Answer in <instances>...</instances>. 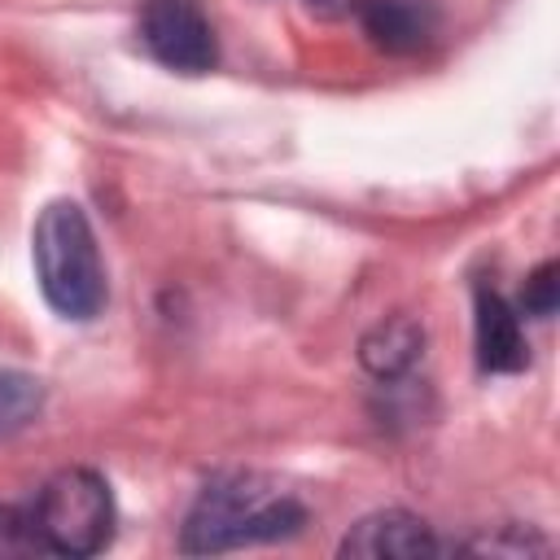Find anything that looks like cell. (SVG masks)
<instances>
[{
    "label": "cell",
    "instance_id": "1",
    "mask_svg": "<svg viewBox=\"0 0 560 560\" xmlns=\"http://www.w3.org/2000/svg\"><path fill=\"white\" fill-rule=\"evenodd\" d=\"M302 525H306V508L289 490H280L258 472H228L214 477L188 508V521L179 529V551L219 556L232 547L289 538Z\"/></svg>",
    "mask_w": 560,
    "mask_h": 560
},
{
    "label": "cell",
    "instance_id": "2",
    "mask_svg": "<svg viewBox=\"0 0 560 560\" xmlns=\"http://www.w3.org/2000/svg\"><path fill=\"white\" fill-rule=\"evenodd\" d=\"M31 258L44 302L61 319H96L105 306V262L79 201H48L31 232Z\"/></svg>",
    "mask_w": 560,
    "mask_h": 560
},
{
    "label": "cell",
    "instance_id": "3",
    "mask_svg": "<svg viewBox=\"0 0 560 560\" xmlns=\"http://www.w3.org/2000/svg\"><path fill=\"white\" fill-rule=\"evenodd\" d=\"M35 534L48 556H96L114 534V494L109 481L92 468H61L44 481L31 508Z\"/></svg>",
    "mask_w": 560,
    "mask_h": 560
},
{
    "label": "cell",
    "instance_id": "4",
    "mask_svg": "<svg viewBox=\"0 0 560 560\" xmlns=\"http://www.w3.org/2000/svg\"><path fill=\"white\" fill-rule=\"evenodd\" d=\"M140 39L153 61L179 74H206L219 61V44L210 18L197 0H144L140 9Z\"/></svg>",
    "mask_w": 560,
    "mask_h": 560
},
{
    "label": "cell",
    "instance_id": "5",
    "mask_svg": "<svg viewBox=\"0 0 560 560\" xmlns=\"http://www.w3.org/2000/svg\"><path fill=\"white\" fill-rule=\"evenodd\" d=\"M442 542L433 538V529L402 508H385L372 512L363 521L350 525V534L341 538L337 556H363V560H416V556H438Z\"/></svg>",
    "mask_w": 560,
    "mask_h": 560
},
{
    "label": "cell",
    "instance_id": "6",
    "mask_svg": "<svg viewBox=\"0 0 560 560\" xmlns=\"http://www.w3.org/2000/svg\"><path fill=\"white\" fill-rule=\"evenodd\" d=\"M472 337H477V363H481V372H494L499 376V372H521L529 363L521 315L490 284H477V293H472Z\"/></svg>",
    "mask_w": 560,
    "mask_h": 560
},
{
    "label": "cell",
    "instance_id": "7",
    "mask_svg": "<svg viewBox=\"0 0 560 560\" xmlns=\"http://www.w3.org/2000/svg\"><path fill=\"white\" fill-rule=\"evenodd\" d=\"M354 13L368 31V39L394 57L420 52L438 26L429 0H354Z\"/></svg>",
    "mask_w": 560,
    "mask_h": 560
},
{
    "label": "cell",
    "instance_id": "8",
    "mask_svg": "<svg viewBox=\"0 0 560 560\" xmlns=\"http://www.w3.org/2000/svg\"><path fill=\"white\" fill-rule=\"evenodd\" d=\"M424 350V328L411 315H389L381 324H372L359 337V363L376 376V381H398L416 368Z\"/></svg>",
    "mask_w": 560,
    "mask_h": 560
},
{
    "label": "cell",
    "instance_id": "9",
    "mask_svg": "<svg viewBox=\"0 0 560 560\" xmlns=\"http://www.w3.org/2000/svg\"><path fill=\"white\" fill-rule=\"evenodd\" d=\"M39 411H44V385L31 372L0 368V442L31 429Z\"/></svg>",
    "mask_w": 560,
    "mask_h": 560
},
{
    "label": "cell",
    "instance_id": "10",
    "mask_svg": "<svg viewBox=\"0 0 560 560\" xmlns=\"http://www.w3.org/2000/svg\"><path fill=\"white\" fill-rule=\"evenodd\" d=\"M0 556L4 560H13V556H48L39 534H35L31 512H22L13 503H0Z\"/></svg>",
    "mask_w": 560,
    "mask_h": 560
},
{
    "label": "cell",
    "instance_id": "11",
    "mask_svg": "<svg viewBox=\"0 0 560 560\" xmlns=\"http://www.w3.org/2000/svg\"><path fill=\"white\" fill-rule=\"evenodd\" d=\"M560 306V262H542L525 276V289H521V311L534 315V319H551Z\"/></svg>",
    "mask_w": 560,
    "mask_h": 560
},
{
    "label": "cell",
    "instance_id": "12",
    "mask_svg": "<svg viewBox=\"0 0 560 560\" xmlns=\"http://www.w3.org/2000/svg\"><path fill=\"white\" fill-rule=\"evenodd\" d=\"M464 551H490V556H529V551H551L547 538L538 534H521V529H508V534H486V538H472L464 542Z\"/></svg>",
    "mask_w": 560,
    "mask_h": 560
}]
</instances>
